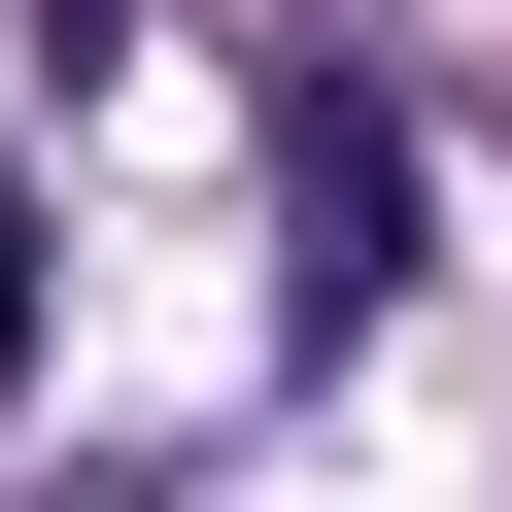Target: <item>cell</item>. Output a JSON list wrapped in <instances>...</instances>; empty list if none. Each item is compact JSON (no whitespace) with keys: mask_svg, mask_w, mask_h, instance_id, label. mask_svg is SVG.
<instances>
[{"mask_svg":"<svg viewBox=\"0 0 512 512\" xmlns=\"http://www.w3.org/2000/svg\"><path fill=\"white\" fill-rule=\"evenodd\" d=\"M308 274H342V308L410 274V137H376V103H308Z\"/></svg>","mask_w":512,"mask_h":512,"instance_id":"cell-1","label":"cell"},{"mask_svg":"<svg viewBox=\"0 0 512 512\" xmlns=\"http://www.w3.org/2000/svg\"><path fill=\"white\" fill-rule=\"evenodd\" d=\"M0 376H35V171H0Z\"/></svg>","mask_w":512,"mask_h":512,"instance_id":"cell-2","label":"cell"}]
</instances>
